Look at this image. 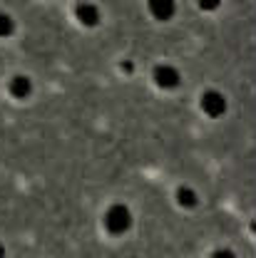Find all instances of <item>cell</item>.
Returning <instances> with one entry per match:
<instances>
[{
  "label": "cell",
  "instance_id": "3957f363",
  "mask_svg": "<svg viewBox=\"0 0 256 258\" xmlns=\"http://www.w3.org/2000/svg\"><path fill=\"white\" fill-rule=\"evenodd\" d=\"M179 72L172 67V64H160V67H155V82L160 85L162 90H172V87H177L179 85Z\"/></svg>",
  "mask_w": 256,
  "mask_h": 258
},
{
  "label": "cell",
  "instance_id": "5b68a950",
  "mask_svg": "<svg viewBox=\"0 0 256 258\" xmlns=\"http://www.w3.org/2000/svg\"><path fill=\"white\" fill-rule=\"evenodd\" d=\"M149 10H152L155 18L167 20V18L174 15V3H172V0H152V3H149Z\"/></svg>",
  "mask_w": 256,
  "mask_h": 258
},
{
  "label": "cell",
  "instance_id": "6da1fadb",
  "mask_svg": "<svg viewBox=\"0 0 256 258\" xmlns=\"http://www.w3.org/2000/svg\"><path fill=\"white\" fill-rule=\"evenodd\" d=\"M105 226H107L110 233H125V231H129V226H132L129 209L125 204H115V206L107 211V216H105Z\"/></svg>",
  "mask_w": 256,
  "mask_h": 258
},
{
  "label": "cell",
  "instance_id": "52a82bcc",
  "mask_svg": "<svg viewBox=\"0 0 256 258\" xmlns=\"http://www.w3.org/2000/svg\"><path fill=\"white\" fill-rule=\"evenodd\" d=\"M177 201H179L184 209H192V206H196V194H194V189H189V186H179Z\"/></svg>",
  "mask_w": 256,
  "mask_h": 258
},
{
  "label": "cell",
  "instance_id": "7a4b0ae2",
  "mask_svg": "<svg viewBox=\"0 0 256 258\" xmlns=\"http://www.w3.org/2000/svg\"><path fill=\"white\" fill-rule=\"evenodd\" d=\"M201 109H204L209 117H222L226 112V99L222 97V92L209 90V92L201 95Z\"/></svg>",
  "mask_w": 256,
  "mask_h": 258
},
{
  "label": "cell",
  "instance_id": "9c48e42d",
  "mask_svg": "<svg viewBox=\"0 0 256 258\" xmlns=\"http://www.w3.org/2000/svg\"><path fill=\"white\" fill-rule=\"evenodd\" d=\"M212 258H236V256H234V251H229V248H219V251H214Z\"/></svg>",
  "mask_w": 256,
  "mask_h": 258
},
{
  "label": "cell",
  "instance_id": "30bf717a",
  "mask_svg": "<svg viewBox=\"0 0 256 258\" xmlns=\"http://www.w3.org/2000/svg\"><path fill=\"white\" fill-rule=\"evenodd\" d=\"M199 5H201V10H212V8H217V5H219V0H201Z\"/></svg>",
  "mask_w": 256,
  "mask_h": 258
},
{
  "label": "cell",
  "instance_id": "8992f818",
  "mask_svg": "<svg viewBox=\"0 0 256 258\" xmlns=\"http://www.w3.org/2000/svg\"><path fill=\"white\" fill-rule=\"evenodd\" d=\"M77 18H80V23H85V25H97L99 10H97L95 5H90V3H82V5H77Z\"/></svg>",
  "mask_w": 256,
  "mask_h": 258
},
{
  "label": "cell",
  "instance_id": "8fae6325",
  "mask_svg": "<svg viewBox=\"0 0 256 258\" xmlns=\"http://www.w3.org/2000/svg\"><path fill=\"white\" fill-rule=\"evenodd\" d=\"M0 258H5V248H3V243H0Z\"/></svg>",
  "mask_w": 256,
  "mask_h": 258
},
{
  "label": "cell",
  "instance_id": "277c9868",
  "mask_svg": "<svg viewBox=\"0 0 256 258\" xmlns=\"http://www.w3.org/2000/svg\"><path fill=\"white\" fill-rule=\"evenodd\" d=\"M32 90L30 80L28 77H23V75H15L13 80H10V95L18 97V99H23V97H28Z\"/></svg>",
  "mask_w": 256,
  "mask_h": 258
},
{
  "label": "cell",
  "instance_id": "ba28073f",
  "mask_svg": "<svg viewBox=\"0 0 256 258\" xmlns=\"http://www.w3.org/2000/svg\"><path fill=\"white\" fill-rule=\"evenodd\" d=\"M15 30V25H13V18L10 15H5V13H0V37H8V35H13Z\"/></svg>",
  "mask_w": 256,
  "mask_h": 258
}]
</instances>
